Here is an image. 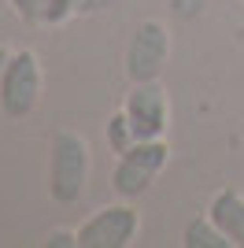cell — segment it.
<instances>
[{"mask_svg": "<svg viewBox=\"0 0 244 248\" xmlns=\"http://www.w3.org/2000/svg\"><path fill=\"white\" fill-rule=\"evenodd\" d=\"M167 159H170V148H167L163 137H155V141H137L133 148H126V152L119 155V163H115V170H111V189L122 200H137L141 193H148L152 182L163 174Z\"/></svg>", "mask_w": 244, "mask_h": 248, "instance_id": "3957f363", "label": "cell"}, {"mask_svg": "<svg viewBox=\"0 0 244 248\" xmlns=\"http://www.w3.org/2000/svg\"><path fill=\"white\" fill-rule=\"evenodd\" d=\"M41 85H45V74H41L37 52L33 48L11 52L4 78H0V111L15 123L33 115V108L41 104Z\"/></svg>", "mask_w": 244, "mask_h": 248, "instance_id": "7a4b0ae2", "label": "cell"}, {"mask_svg": "<svg viewBox=\"0 0 244 248\" xmlns=\"http://www.w3.org/2000/svg\"><path fill=\"white\" fill-rule=\"evenodd\" d=\"M15 15L26 22H45V8H48V0H8Z\"/></svg>", "mask_w": 244, "mask_h": 248, "instance_id": "8fae6325", "label": "cell"}, {"mask_svg": "<svg viewBox=\"0 0 244 248\" xmlns=\"http://www.w3.org/2000/svg\"><path fill=\"white\" fill-rule=\"evenodd\" d=\"M207 218L233 241V248H244V193L237 189L214 193V200L207 204Z\"/></svg>", "mask_w": 244, "mask_h": 248, "instance_id": "52a82bcc", "label": "cell"}, {"mask_svg": "<svg viewBox=\"0 0 244 248\" xmlns=\"http://www.w3.org/2000/svg\"><path fill=\"white\" fill-rule=\"evenodd\" d=\"M107 145H111V152H126V148H133L137 145V134H133V126H130V119H126V111H119V115H111V123H107Z\"/></svg>", "mask_w": 244, "mask_h": 248, "instance_id": "9c48e42d", "label": "cell"}, {"mask_svg": "<svg viewBox=\"0 0 244 248\" xmlns=\"http://www.w3.org/2000/svg\"><path fill=\"white\" fill-rule=\"evenodd\" d=\"M122 111L130 119L137 141H155L170 126V108H167V93H163L159 82H133Z\"/></svg>", "mask_w": 244, "mask_h": 248, "instance_id": "8992f818", "label": "cell"}, {"mask_svg": "<svg viewBox=\"0 0 244 248\" xmlns=\"http://www.w3.org/2000/svg\"><path fill=\"white\" fill-rule=\"evenodd\" d=\"M203 8H207V0H170V11L178 19H196Z\"/></svg>", "mask_w": 244, "mask_h": 248, "instance_id": "7c38bea8", "label": "cell"}, {"mask_svg": "<svg viewBox=\"0 0 244 248\" xmlns=\"http://www.w3.org/2000/svg\"><path fill=\"white\" fill-rule=\"evenodd\" d=\"M8 60H11V52L0 45V78H4V67H8Z\"/></svg>", "mask_w": 244, "mask_h": 248, "instance_id": "5bb4252c", "label": "cell"}, {"mask_svg": "<svg viewBox=\"0 0 244 248\" xmlns=\"http://www.w3.org/2000/svg\"><path fill=\"white\" fill-rule=\"evenodd\" d=\"M48 245L52 248H71V245H78V230H52V233H48Z\"/></svg>", "mask_w": 244, "mask_h": 248, "instance_id": "4fadbf2b", "label": "cell"}, {"mask_svg": "<svg viewBox=\"0 0 244 248\" xmlns=\"http://www.w3.org/2000/svg\"><path fill=\"white\" fill-rule=\"evenodd\" d=\"M85 11V0H48V8H45V26H63V22Z\"/></svg>", "mask_w": 244, "mask_h": 248, "instance_id": "30bf717a", "label": "cell"}, {"mask_svg": "<svg viewBox=\"0 0 244 248\" xmlns=\"http://www.w3.org/2000/svg\"><path fill=\"white\" fill-rule=\"evenodd\" d=\"M182 245L185 248H233V241L226 237L211 218H193L182 233Z\"/></svg>", "mask_w": 244, "mask_h": 248, "instance_id": "ba28073f", "label": "cell"}, {"mask_svg": "<svg viewBox=\"0 0 244 248\" xmlns=\"http://www.w3.org/2000/svg\"><path fill=\"white\" fill-rule=\"evenodd\" d=\"M137 230H141L137 207H130L122 200V204L96 207V211L81 222L78 226V245L81 248H130L133 241H137Z\"/></svg>", "mask_w": 244, "mask_h": 248, "instance_id": "277c9868", "label": "cell"}, {"mask_svg": "<svg viewBox=\"0 0 244 248\" xmlns=\"http://www.w3.org/2000/svg\"><path fill=\"white\" fill-rule=\"evenodd\" d=\"M89 141L74 130H60L52 137V155H48V193L56 204H78L89 186Z\"/></svg>", "mask_w": 244, "mask_h": 248, "instance_id": "6da1fadb", "label": "cell"}, {"mask_svg": "<svg viewBox=\"0 0 244 248\" xmlns=\"http://www.w3.org/2000/svg\"><path fill=\"white\" fill-rule=\"evenodd\" d=\"M167 56H170V30L159 19L137 22V30L130 37V48H126L130 82H159L163 67H167Z\"/></svg>", "mask_w": 244, "mask_h": 248, "instance_id": "5b68a950", "label": "cell"}]
</instances>
